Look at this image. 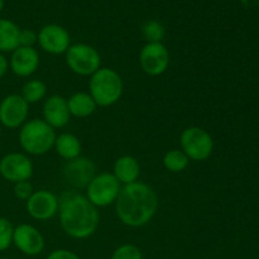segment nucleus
<instances>
[{"instance_id": "3", "label": "nucleus", "mask_w": 259, "mask_h": 259, "mask_svg": "<svg viewBox=\"0 0 259 259\" xmlns=\"http://www.w3.org/2000/svg\"><path fill=\"white\" fill-rule=\"evenodd\" d=\"M55 129L48 125L43 119L27 120L19 128L18 141L20 148L28 156H43L48 153L55 146Z\"/></svg>"}, {"instance_id": "28", "label": "nucleus", "mask_w": 259, "mask_h": 259, "mask_svg": "<svg viewBox=\"0 0 259 259\" xmlns=\"http://www.w3.org/2000/svg\"><path fill=\"white\" fill-rule=\"evenodd\" d=\"M46 259H80V257L68 249H56L51 252Z\"/></svg>"}, {"instance_id": "24", "label": "nucleus", "mask_w": 259, "mask_h": 259, "mask_svg": "<svg viewBox=\"0 0 259 259\" xmlns=\"http://www.w3.org/2000/svg\"><path fill=\"white\" fill-rule=\"evenodd\" d=\"M14 227L7 218H0V252H5L13 244Z\"/></svg>"}, {"instance_id": "13", "label": "nucleus", "mask_w": 259, "mask_h": 259, "mask_svg": "<svg viewBox=\"0 0 259 259\" xmlns=\"http://www.w3.org/2000/svg\"><path fill=\"white\" fill-rule=\"evenodd\" d=\"M13 244L23 254L34 257L45 249V237L35 227L30 224H19L14 227Z\"/></svg>"}, {"instance_id": "11", "label": "nucleus", "mask_w": 259, "mask_h": 259, "mask_svg": "<svg viewBox=\"0 0 259 259\" xmlns=\"http://www.w3.org/2000/svg\"><path fill=\"white\" fill-rule=\"evenodd\" d=\"M25 209L30 218L38 222H47L58 215L60 199L48 190H38L25 201Z\"/></svg>"}, {"instance_id": "19", "label": "nucleus", "mask_w": 259, "mask_h": 259, "mask_svg": "<svg viewBox=\"0 0 259 259\" xmlns=\"http://www.w3.org/2000/svg\"><path fill=\"white\" fill-rule=\"evenodd\" d=\"M53 148L56 149L58 156L65 161L77 158L81 156V151H82L80 139L72 133H61L60 136L56 137Z\"/></svg>"}, {"instance_id": "6", "label": "nucleus", "mask_w": 259, "mask_h": 259, "mask_svg": "<svg viewBox=\"0 0 259 259\" xmlns=\"http://www.w3.org/2000/svg\"><path fill=\"white\" fill-rule=\"evenodd\" d=\"M121 190V185L113 174L101 172L86 186V199L95 207H106L115 204Z\"/></svg>"}, {"instance_id": "9", "label": "nucleus", "mask_w": 259, "mask_h": 259, "mask_svg": "<svg viewBox=\"0 0 259 259\" xmlns=\"http://www.w3.org/2000/svg\"><path fill=\"white\" fill-rule=\"evenodd\" d=\"M32 159L22 152H12L0 159V176L12 184L29 181L33 176Z\"/></svg>"}, {"instance_id": "22", "label": "nucleus", "mask_w": 259, "mask_h": 259, "mask_svg": "<svg viewBox=\"0 0 259 259\" xmlns=\"http://www.w3.org/2000/svg\"><path fill=\"white\" fill-rule=\"evenodd\" d=\"M162 162L167 171L172 172V174H180L187 168L190 159L181 149H171L164 153Z\"/></svg>"}, {"instance_id": "5", "label": "nucleus", "mask_w": 259, "mask_h": 259, "mask_svg": "<svg viewBox=\"0 0 259 259\" xmlns=\"http://www.w3.org/2000/svg\"><path fill=\"white\" fill-rule=\"evenodd\" d=\"M180 146L190 161L195 162L206 161L214 151V141L209 132L195 125L182 131L180 136Z\"/></svg>"}, {"instance_id": "10", "label": "nucleus", "mask_w": 259, "mask_h": 259, "mask_svg": "<svg viewBox=\"0 0 259 259\" xmlns=\"http://www.w3.org/2000/svg\"><path fill=\"white\" fill-rule=\"evenodd\" d=\"M29 104L20 94H10L0 101V124L8 129H18L28 120Z\"/></svg>"}, {"instance_id": "17", "label": "nucleus", "mask_w": 259, "mask_h": 259, "mask_svg": "<svg viewBox=\"0 0 259 259\" xmlns=\"http://www.w3.org/2000/svg\"><path fill=\"white\" fill-rule=\"evenodd\" d=\"M113 175L115 179L120 182V185L134 184L138 181L139 175H141V166L136 157L121 156L114 162Z\"/></svg>"}, {"instance_id": "23", "label": "nucleus", "mask_w": 259, "mask_h": 259, "mask_svg": "<svg viewBox=\"0 0 259 259\" xmlns=\"http://www.w3.org/2000/svg\"><path fill=\"white\" fill-rule=\"evenodd\" d=\"M142 35L147 40V43L162 42L166 35V28L157 20H148L142 25Z\"/></svg>"}, {"instance_id": "14", "label": "nucleus", "mask_w": 259, "mask_h": 259, "mask_svg": "<svg viewBox=\"0 0 259 259\" xmlns=\"http://www.w3.org/2000/svg\"><path fill=\"white\" fill-rule=\"evenodd\" d=\"M96 175V166L88 157H77L66 162L63 167V177L66 182L76 189H86Z\"/></svg>"}, {"instance_id": "26", "label": "nucleus", "mask_w": 259, "mask_h": 259, "mask_svg": "<svg viewBox=\"0 0 259 259\" xmlns=\"http://www.w3.org/2000/svg\"><path fill=\"white\" fill-rule=\"evenodd\" d=\"M14 195L17 199L22 200V201H27L34 192L33 185L29 181H22L14 184Z\"/></svg>"}, {"instance_id": "16", "label": "nucleus", "mask_w": 259, "mask_h": 259, "mask_svg": "<svg viewBox=\"0 0 259 259\" xmlns=\"http://www.w3.org/2000/svg\"><path fill=\"white\" fill-rule=\"evenodd\" d=\"M43 120L53 129L65 128L71 120L67 99L62 95H51L45 99L42 108Z\"/></svg>"}, {"instance_id": "20", "label": "nucleus", "mask_w": 259, "mask_h": 259, "mask_svg": "<svg viewBox=\"0 0 259 259\" xmlns=\"http://www.w3.org/2000/svg\"><path fill=\"white\" fill-rule=\"evenodd\" d=\"M20 29L14 22L0 18V53H12L19 47Z\"/></svg>"}, {"instance_id": "12", "label": "nucleus", "mask_w": 259, "mask_h": 259, "mask_svg": "<svg viewBox=\"0 0 259 259\" xmlns=\"http://www.w3.org/2000/svg\"><path fill=\"white\" fill-rule=\"evenodd\" d=\"M37 43L50 55H65L71 46V37L66 28L58 24H47L38 32Z\"/></svg>"}, {"instance_id": "15", "label": "nucleus", "mask_w": 259, "mask_h": 259, "mask_svg": "<svg viewBox=\"0 0 259 259\" xmlns=\"http://www.w3.org/2000/svg\"><path fill=\"white\" fill-rule=\"evenodd\" d=\"M9 70L18 77H29L39 67V53L34 47H19L10 55Z\"/></svg>"}, {"instance_id": "31", "label": "nucleus", "mask_w": 259, "mask_h": 259, "mask_svg": "<svg viewBox=\"0 0 259 259\" xmlns=\"http://www.w3.org/2000/svg\"><path fill=\"white\" fill-rule=\"evenodd\" d=\"M2 129H3V126H2V124H0V137H2Z\"/></svg>"}, {"instance_id": "4", "label": "nucleus", "mask_w": 259, "mask_h": 259, "mask_svg": "<svg viewBox=\"0 0 259 259\" xmlns=\"http://www.w3.org/2000/svg\"><path fill=\"white\" fill-rule=\"evenodd\" d=\"M124 93V82L121 76L115 70L100 67L89 81V94L96 105L109 108L118 103Z\"/></svg>"}, {"instance_id": "25", "label": "nucleus", "mask_w": 259, "mask_h": 259, "mask_svg": "<svg viewBox=\"0 0 259 259\" xmlns=\"http://www.w3.org/2000/svg\"><path fill=\"white\" fill-rule=\"evenodd\" d=\"M110 259H143V253L137 245L123 244L114 250Z\"/></svg>"}, {"instance_id": "27", "label": "nucleus", "mask_w": 259, "mask_h": 259, "mask_svg": "<svg viewBox=\"0 0 259 259\" xmlns=\"http://www.w3.org/2000/svg\"><path fill=\"white\" fill-rule=\"evenodd\" d=\"M38 42V33L33 29H20L19 46L22 47H34Z\"/></svg>"}, {"instance_id": "1", "label": "nucleus", "mask_w": 259, "mask_h": 259, "mask_svg": "<svg viewBox=\"0 0 259 259\" xmlns=\"http://www.w3.org/2000/svg\"><path fill=\"white\" fill-rule=\"evenodd\" d=\"M119 222L129 228H142L153 220L159 201L156 191L143 182L124 185L115 201Z\"/></svg>"}, {"instance_id": "7", "label": "nucleus", "mask_w": 259, "mask_h": 259, "mask_svg": "<svg viewBox=\"0 0 259 259\" xmlns=\"http://www.w3.org/2000/svg\"><path fill=\"white\" fill-rule=\"evenodd\" d=\"M65 56L68 68L78 76H91L101 67L100 53L88 43L71 45Z\"/></svg>"}, {"instance_id": "8", "label": "nucleus", "mask_w": 259, "mask_h": 259, "mask_svg": "<svg viewBox=\"0 0 259 259\" xmlns=\"http://www.w3.org/2000/svg\"><path fill=\"white\" fill-rule=\"evenodd\" d=\"M169 52L162 42L147 43L139 52V66L144 73L152 77L161 76L168 70Z\"/></svg>"}, {"instance_id": "29", "label": "nucleus", "mask_w": 259, "mask_h": 259, "mask_svg": "<svg viewBox=\"0 0 259 259\" xmlns=\"http://www.w3.org/2000/svg\"><path fill=\"white\" fill-rule=\"evenodd\" d=\"M8 70H9V61L4 53H0V80L7 75Z\"/></svg>"}, {"instance_id": "18", "label": "nucleus", "mask_w": 259, "mask_h": 259, "mask_svg": "<svg viewBox=\"0 0 259 259\" xmlns=\"http://www.w3.org/2000/svg\"><path fill=\"white\" fill-rule=\"evenodd\" d=\"M67 105L71 116L80 119L89 118L98 109V105L91 98L90 94L85 93V91H78V93L72 94L67 99Z\"/></svg>"}, {"instance_id": "2", "label": "nucleus", "mask_w": 259, "mask_h": 259, "mask_svg": "<svg viewBox=\"0 0 259 259\" xmlns=\"http://www.w3.org/2000/svg\"><path fill=\"white\" fill-rule=\"evenodd\" d=\"M58 218L63 232L73 239H88L95 234L100 223L98 207L86 196L76 192L65 194L60 199Z\"/></svg>"}, {"instance_id": "30", "label": "nucleus", "mask_w": 259, "mask_h": 259, "mask_svg": "<svg viewBox=\"0 0 259 259\" xmlns=\"http://www.w3.org/2000/svg\"><path fill=\"white\" fill-rule=\"evenodd\" d=\"M3 8H4V0H0V12L3 10Z\"/></svg>"}, {"instance_id": "21", "label": "nucleus", "mask_w": 259, "mask_h": 259, "mask_svg": "<svg viewBox=\"0 0 259 259\" xmlns=\"http://www.w3.org/2000/svg\"><path fill=\"white\" fill-rule=\"evenodd\" d=\"M20 96L27 101L28 104H35L45 100L47 96V85L42 80L33 78L28 80L24 85L22 86V93Z\"/></svg>"}]
</instances>
